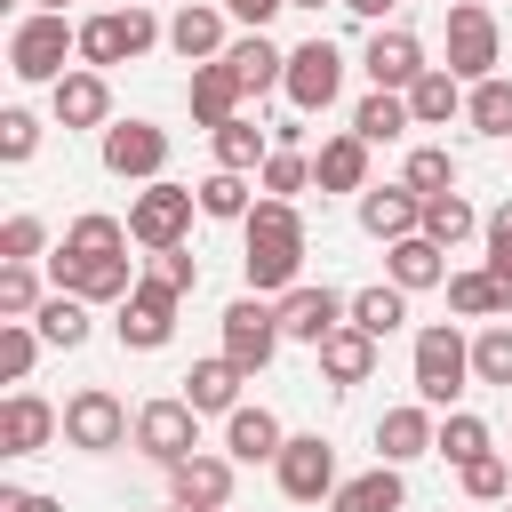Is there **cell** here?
Listing matches in <instances>:
<instances>
[{
    "instance_id": "4dcf8cb0",
    "label": "cell",
    "mask_w": 512,
    "mask_h": 512,
    "mask_svg": "<svg viewBox=\"0 0 512 512\" xmlns=\"http://www.w3.org/2000/svg\"><path fill=\"white\" fill-rule=\"evenodd\" d=\"M224 64L240 72V88H248V96H256V88H280V80H288V56H280V48L264 40V32L232 40V48H224Z\"/></svg>"
},
{
    "instance_id": "ee69618b",
    "label": "cell",
    "mask_w": 512,
    "mask_h": 512,
    "mask_svg": "<svg viewBox=\"0 0 512 512\" xmlns=\"http://www.w3.org/2000/svg\"><path fill=\"white\" fill-rule=\"evenodd\" d=\"M48 296H40V280H32V264H0V320H32Z\"/></svg>"
},
{
    "instance_id": "11a10c76",
    "label": "cell",
    "mask_w": 512,
    "mask_h": 512,
    "mask_svg": "<svg viewBox=\"0 0 512 512\" xmlns=\"http://www.w3.org/2000/svg\"><path fill=\"white\" fill-rule=\"evenodd\" d=\"M344 8H352V16H368V24H384V8H392V0H344Z\"/></svg>"
},
{
    "instance_id": "94428289",
    "label": "cell",
    "mask_w": 512,
    "mask_h": 512,
    "mask_svg": "<svg viewBox=\"0 0 512 512\" xmlns=\"http://www.w3.org/2000/svg\"><path fill=\"white\" fill-rule=\"evenodd\" d=\"M224 512H232V504H224Z\"/></svg>"
},
{
    "instance_id": "8d00e7d4",
    "label": "cell",
    "mask_w": 512,
    "mask_h": 512,
    "mask_svg": "<svg viewBox=\"0 0 512 512\" xmlns=\"http://www.w3.org/2000/svg\"><path fill=\"white\" fill-rule=\"evenodd\" d=\"M248 176H232V168H216L208 184H200V216H216V224H248Z\"/></svg>"
},
{
    "instance_id": "4316f807",
    "label": "cell",
    "mask_w": 512,
    "mask_h": 512,
    "mask_svg": "<svg viewBox=\"0 0 512 512\" xmlns=\"http://www.w3.org/2000/svg\"><path fill=\"white\" fill-rule=\"evenodd\" d=\"M184 400L200 408V416H232L240 408V368L216 352V360H192V376H184Z\"/></svg>"
},
{
    "instance_id": "d6a6232c",
    "label": "cell",
    "mask_w": 512,
    "mask_h": 512,
    "mask_svg": "<svg viewBox=\"0 0 512 512\" xmlns=\"http://www.w3.org/2000/svg\"><path fill=\"white\" fill-rule=\"evenodd\" d=\"M416 120H408V96H392V88H376L360 112H352V136L360 144H392V136H408Z\"/></svg>"
},
{
    "instance_id": "277c9868",
    "label": "cell",
    "mask_w": 512,
    "mask_h": 512,
    "mask_svg": "<svg viewBox=\"0 0 512 512\" xmlns=\"http://www.w3.org/2000/svg\"><path fill=\"white\" fill-rule=\"evenodd\" d=\"M192 208H200V192H184V184H144L136 200H128V240L136 248H184V232H192Z\"/></svg>"
},
{
    "instance_id": "4fadbf2b",
    "label": "cell",
    "mask_w": 512,
    "mask_h": 512,
    "mask_svg": "<svg viewBox=\"0 0 512 512\" xmlns=\"http://www.w3.org/2000/svg\"><path fill=\"white\" fill-rule=\"evenodd\" d=\"M64 440H72V448H88V456H104V448H120V440H128V408H120L104 384H88V392H72V400H64Z\"/></svg>"
},
{
    "instance_id": "91938a15",
    "label": "cell",
    "mask_w": 512,
    "mask_h": 512,
    "mask_svg": "<svg viewBox=\"0 0 512 512\" xmlns=\"http://www.w3.org/2000/svg\"><path fill=\"white\" fill-rule=\"evenodd\" d=\"M504 512H512V496H504Z\"/></svg>"
},
{
    "instance_id": "8992f818",
    "label": "cell",
    "mask_w": 512,
    "mask_h": 512,
    "mask_svg": "<svg viewBox=\"0 0 512 512\" xmlns=\"http://www.w3.org/2000/svg\"><path fill=\"white\" fill-rule=\"evenodd\" d=\"M48 272H56V288L64 296H88V304H128L136 296V264L128 256H72V248H56L48 256Z\"/></svg>"
},
{
    "instance_id": "816d5d0a",
    "label": "cell",
    "mask_w": 512,
    "mask_h": 512,
    "mask_svg": "<svg viewBox=\"0 0 512 512\" xmlns=\"http://www.w3.org/2000/svg\"><path fill=\"white\" fill-rule=\"evenodd\" d=\"M152 272H160L176 296H192V288H200V264H192V248H160V256H152Z\"/></svg>"
},
{
    "instance_id": "2e32d148",
    "label": "cell",
    "mask_w": 512,
    "mask_h": 512,
    "mask_svg": "<svg viewBox=\"0 0 512 512\" xmlns=\"http://www.w3.org/2000/svg\"><path fill=\"white\" fill-rule=\"evenodd\" d=\"M360 64H368V80H376V88H392V96H408V88L432 72V64H424V40H416V32H400V24H392V32L376 24Z\"/></svg>"
},
{
    "instance_id": "1f68e13d",
    "label": "cell",
    "mask_w": 512,
    "mask_h": 512,
    "mask_svg": "<svg viewBox=\"0 0 512 512\" xmlns=\"http://www.w3.org/2000/svg\"><path fill=\"white\" fill-rule=\"evenodd\" d=\"M32 328H40V344H56V352H80L88 344V296H48L40 312H32Z\"/></svg>"
},
{
    "instance_id": "7bdbcfd3",
    "label": "cell",
    "mask_w": 512,
    "mask_h": 512,
    "mask_svg": "<svg viewBox=\"0 0 512 512\" xmlns=\"http://www.w3.org/2000/svg\"><path fill=\"white\" fill-rule=\"evenodd\" d=\"M472 376H480V384H512V328H504V320L472 336Z\"/></svg>"
},
{
    "instance_id": "3957f363",
    "label": "cell",
    "mask_w": 512,
    "mask_h": 512,
    "mask_svg": "<svg viewBox=\"0 0 512 512\" xmlns=\"http://www.w3.org/2000/svg\"><path fill=\"white\" fill-rule=\"evenodd\" d=\"M496 56H504L496 8H488V0H456V8H448V72L480 88V80H496Z\"/></svg>"
},
{
    "instance_id": "836d02e7",
    "label": "cell",
    "mask_w": 512,
    "mask_h": 512,
    "mask_svg": "<svg viewBox=\"0 0 512 512\" xmlns=\"http://www.w3.org/2000/svg\"><path fill=\"white\" fill-rule=\"evenodd\" d=\"M208 144H216V168H232V176H248V168H264V160H272V144H264V128H256V120H224Z\"/></svg>"
},
{
    "instance_id": "52a82bcc",
    "label": "cell",
    "mask_w": 512,
    "mask_h": 512,
    "mask_svg": "<svg viewBox=\"0 0 512 512\" xmlns=\"http://www.w3.org/2000/svg\"><path fill=\"white\" fill-rule=\"evenodd\" d=\"M272 352H280V312L264 296H232L224 304V360L240 376H256V368H272Z\"/></svg>"
},
{
    "instance_id": "6da1fadb",
    "label": "cell",
    "mask_w": 512,
    "mask_h": 512,
    "mask_svg": "<svg viewBox=\"0 0 512 512\" xmlns=\"http://www.w3.org/2000/svg\"><path fill=\"white\" fill-rule=\"evenodd\" d=\"M240 232H248V256H240L248 264V288L256 296L264 288L288 296L296 288V264H304V216H296V200H256Z\"/></svg>"
},
{
    "instance_id": "d6986e66",
    "label": "cell",
    "mask_w": 512,
    "mask_h": 512,
    "mask_svg": "<svg viewBox=\"0 0 512 512\" xmlns=\"http://www.w3.org/2000/svg\"><path fill=\"white\" fill-rule=\"evenodd\" d=\"M360 232L368 240H408V232H424V200L408 192V184H384V192H360Z\"/></svg>"
},
{
    "instance_id": "681fc988",
    "label": "cell",
    "mask_w": 512,
    "mask_h": 512,
    "mask_svg": "<svg viewBox=\"0 0 512 512\" xmlns=\"http://www.w3.org/2000/svg\"><path fill=\"white\" fill-rule=\"evenodd\" d=\"M40 248H48V224L40 216H8L0 224V264H32Z\"/></svg>"
},
{
    "instance_id": "5b68a950",
    "label": "cell",
    "mask_w": 512,
    "mask_h": 512,
    "mask_svg": "<svg viewBox=\"0 0 512 512\" xmlns=\"http://www.w3.org/2000/svg\"><path fill=\"white\" fill-rule=\"evenodd\" d=\"M464 376H472V344L456 336V328H416V400L424 408H448L456 392H464Z\"/></svg>"
},
{
    "instance_id": "e0dca14e",
    "label": "cell",
    "mask_w": 512,
    "mask_h": 512,
    "mask_svg": "<svg viewBox=\"0 0 512 512\" xmlns=\"http://www.w3.org/2000/svg\"><path fill=\"white\" fill-rule=\"evenodd\" d=\"M64 432V408H48L40 392H8L0 400V456H40Z\"/></svg>"
},
{
    "instance_id": "30bf717a",
    "label": "cell",
    "mask_w": 512,
    "mask_h": 512,
    "mask_svg": "<svg viewBox=\"0 0 512 512\" xmlns=\"http://www.w3.org/2000/svg\"><path fill=\"white\" fill-rule=\"evenodd\" d=\"M176 304H184V296H176L160 272H144L136 296L120 304V344H128V352H160V344L176 336Z\"/></svg>"
},
{
    "instance_id": "d590c367",
    "label": "cell",
    "mask_w": 512,
    "mask_h": 512,
    "mask_svg": "<svg viewBox=\"0 0 512 512\" xmlns=\"http://www.w3.org/2000/svg\"><path fill=\"white\" fill-rule=\"evenodd\" d=\"M400 184H408L416 200H440V192H456V160H448L440 144H416V152H408V176H400Z\"/></svg>"
},
{
    "instance_id": "ffe728a7",
    "label": "cell",
    "mask_w": 512,
    "mask_h": 512,
    "mask_svg": "<svg viewBox=\"0 0 512 512\" xmlns=\"http://www.w3.org/2000/svg\"><path fill=\"white\" fill-rule=\"evenodd\" d=\"M240 96H248V88H240V72H232L224 56H216V64H192V120H200L208 136H216L224 120H240Z\"/></svg>"
},
{
    "instance_id": "5bb4252c",
    "label": "cell",
    "mask_w": 512,
    "mask_h": 512,
    "mask_svg": "<svg viewBox=\"0 0 512 512\" xmlns=\"http://www.w3.org/2000/svg\"><path fill=\"white\" fill-rule=\"evenodd\" d=\"M280 496H296V504H320V496H336V448L320 440V432H296L288 448H280Z\"/></svg>"
},
{
    "instance_id": "ab89813d",
    "label": "cell",
    "mask_w": 512,
    "mask_h": 512,
    "mask_svg": "<svg viewBox=\"0 0 512 512\" xmlns=\"http://www.w3.org/2000/svg\"><path fill=\"white\" fill-rule=\"evenodd\" d=\"M472 224H480V216H472V200H464V192H440V200H424V240L456 248V240H464Z\"/></svg>"
},
{
    "instance_id": "f35d334b",
    "label": "cell",
    "mask_w": 512,
    "mask_h": 512,
    "mask_svg": "<svg viewBox=\"0 0 512 512\" xmlns=\"http://www.w3.org/2000/svg\"><path fill=\"white\" fill-rule=\"evenodd\" d=\"M464 120H472L480 136H512V80H480V88L464 96Z\"/></svg>"
},
{
    "instance_id": "9c48e42d",
    "label": "cell",
    "mask_w": 512,
    "mask_h": 512,
    "mask_svg": "<svg viewBox=\"0 0 512 512\" xmlns=\"http://www.w3.org/2000/svg\"><path fill=\"white\" fill-rule=\"evenodd\" d=\"M152 40H160V24H152L144 8H104V16H88V24H80V56H88V72L144 56Z\"/></svg>"
},
{
    "instance_id": "ac0fdd59",
    "label": "cell",
    "mask_w": 512,
    "mask_h": 512,
    "mask_svg": "<svg viewBox=\"0 0 512 512\" xmlns=\"http://www.w3.org/2000/svg\"><path fill=\"white\" fill-rule=\"evenodd\" d=\"M168 496H176L184 512H224V504H232V456L192 448L184 464H168Z\"/></svg>"
},
{
    "instance_id": "f907efd6",
    "label": "cell",
    "mask_w": 512,
    "mask_h": 512,
    "mask_svg": "<svg viewBox=\"0 0 512 512\" xmlns=\"http://www.w3.org/2000/svg\"><path fill=\"white\" fill-rule=\"evenodd\" d=\"M488 280L504 288V304H512V200L488 216Z\"/></svg>"
},
{
    "instance_id": "484cf974",
    "label": "cell",
    "mask_w": 512,
    "mask_h": 512,
    "mask_svg": "<svg viewBox=\"0 0 512 512\" xmlns=\"http://www.w3.org/2000/svg\"><path fill=\"white\" fill-rule=\"evenodd\" d=\"M168 48H176L184 64H216V56H224V16H216V8H176V16H168Z\"/></svg>"
},
{
    "instance_id": "f6af8a7d",
    "label": "cell",
    "mask_w": 512,
    "mask_h": 512,
    "mask_svg": "<svg viewBox=\"0 0 512 512\" xmlns=\"http://www.w3.org/2000/svg\"><path fill=\"white\" fill-rule=\"evenodd\" d=\"M432 448H440V456H448V464H456V472H464V464H472V456H488V424H480V416H448V424H440V440H432Z\"/></svg>"
},
{
    "instance_id": "74e56055",
    "label": "cell",
    "mask_w": 512,
    "mask_h": 512,
    "mask_svg": "<svg viewBox=\"0 0 512 512\" xmlns=\"http://www.w3.org/2000/svg\"><path fill=\"white\" fill-rule=\"evenodd\" d=\"M64 248H72V256H128V224H120V216H72Z\"/></svg>"
},
{
    "instance_id": "44dd1931",
    "label": "cell",
    "mask_w": 512,
    "mask_h": 512,
    "mask_svg": "<svg viewBox=\"0 0 512 512\" xmlns=\"http://www.w3.org/2000/svg\"><path fill=\"white\" fill-rule=\"evenodd\" d=\"M224 448H232V464H280L288 432H280L272 408H232L224 416Z\"/></svg>"
},
{
    "instance_id": "680465c9",
    "label": "cell",
    "mask_w": 512,
    "mask_h": 512,
    "mask_svg": "<svg viewBox=\"0 0 512 512\" xmlns=\"http://www.w3.org/2000/svg\"><path fill=\"white\" fill-rule=\"evenodd\" d=\"M128 8H144V0H128Z\"/></svg>"
},
{
    "instance_id": "8fae6325",
    "label": "cell",
    "mask_w": 512,
    "mask_h": 512,
    "mask_svg": "<svg viewBox=\"0 0 512 512\" xmlns=\"http://www.w3.org/2000/svg\"><path fill=\"white\" fill-rule=\"evenodd\" d=\"M272 312H280V336H296V344H312V352H320V344L352 320V296H336V288H304V280H296Z\"/></svg>"
},
{
    "instance_id": "b9f144b4",
    "label": "cell",
    "mask_w": 512,
    "mask_h": 512,
    "mask_svg": "<svg viewBox=\"0 0 512 512\" xmlns=\"http://www.w3.org/2000/svg\"><path fill=\"white\" fill-rule=\"evenodd\" d=\"M32 360H40V328L0 320V384H24V376H32Z\"/></svg>"
},
{
    "instance_id": "f1b7e54d",
    "label": "cell",
    "mask_w": 512,
    "mask_h": 512,
    "mask_svg": "<svg viewBox=\"0 0 512 512\" xmlns=\"http://www.w3.org/2000/svg\"><path fill=\"white\" fill-rule=\"evenodd\" d=\"M456 112H464V88H456V72H448V64H432V72L408 88V120H416V128H448Z\"/></svg>"
},
{
    "instance_id": "7c38bea8",
    "label": "cell",
    "mask_w": 512,
    "mask_h": 512,
    "mask_svg": "<svg viewBox=\"0 0 512 512\" xmlns=\"http://www.w3.org/2000/svg\"><path fill=\"white\" fill-rule=\"evenodd\" d=\"M288 104L296 112H328L336 104V88H344V56L328 48V40H304V48H288Z\"/></svg>"
},
{
    "instance_id": "ba28073f",
    "label": "cell",
    "mask_w": 512,
    "mask_h": 512,
    "mask_svg": "<svg viewBox=\"0 0 512 512\" xmlns=\"http://www.w3.org/2000/svg\"><path fill=\"white\" fill-rule=\"evenodd\" d=\"M136 448H144L160 472L184 464V456L200 448V408H192L184 392H176V400H144V408H136Z\"/></svg>"
},
{
    "instance_id": "7dc6e473",
    "label": "cell",
    "mask_w": 512,
    "mask_h": 512,
    "mask_svg": "<svg viewBox=\"0 0 512 512\" xmlns=\"http://www.w3.org/2000/svg\"><path fill=\"white\" fill-rule=\"evenodd\" d=\"M32 152H40V120H32L24 104H8V112H0V160H8V168H24Z\"/></svg>"
},
{
    "instance_id": "bcb514c9",
    "label": "cell",
    "mask_w": 512,
    "mask_h": 512,
    "mask_svg": "<svg viewBox=\"0 0 512 512\" xmlns=\"http://www.w3.org/2000/svg\"><path fill=\"white\" fill-rule=\"evenodd\" d=\"M464 496H472V504H504V496H512V464H504L496 448L472 456V464H464Z\"/></svg>"
},
{
    "instance_id": "db71d44e",
    "label": "cell",
    "mask_w": 512,
    "mask_h": 512,
    "mask_svg": "<svg viewBox=\"0 0 512 512\" xmlns=\"http://www.w3.org/2000/svg\"><path fill=\"white\" fill-rule=\"evenodd\" d=\"M224 8H232V16L248 24V32H264V24H272V16L288 8V0H224Z\"/></svg>"
},
{
    "instance_id": "83f0119b",
    "label": "cell",
    "mask_w": 512,
    "mask_h": 512,
    "mask_svg": "<svg viewBox=\"0 0 512 512\" xmlns=\"http://www.w3.org/2000/svg\"><path fill=\"white\" fill-rule=\"evenodd\" d=\"M432 440H440V432H432L424 400H416V408H384V424H376V448H384V464H416Z\"/></svg>"
},
{
    "instance_id": "c3c4849f",
    "label": "cell",
    "mask_w": 512,
    "mask_h": 512,
    "mask_svg": "<svg viewBox=\"0 0 512 512\" xmlns=\"http://www.w3.org/2000/svg\"><path fill=\"white\" fill-rule=\"evenodd\" d=\"M296 192H312V160L304 152H272L264 160V200H296Z\"/></svg>"
},
{
    "instance_id": "d4e9b609",
    "label": "cell",
    "mask_w": 512,
    "mask_h": 512,
    "mask_svg": "<svg viewBox=\"0 0 512 512\" xmlns=\"http://www.w3.org/2000/svg\"><path fill=\"white\" fill-rule=\"evenodd\" d=\"M384 264H392V288H432V280H448V248L440 240H424V232H408V240H392L384 248Z\"/></svg>"
},
{
    "instance_id": "9a60e30c",
    "label": "cell",
    "mask_w": 512,
    "mask_h": 512,
    "mask_svg": "<svg viewBox=\"0 0 512 512\" xmlns=\"http://www.w3.org/2000/svg\"><path fill=\"white\" fill-rule=\"evenodd\" d=\"M104 168L160 184V168H168V128H152V120H112V128H104Z\"/></svg>"
},
{
    "instance_id": "9f6ffc18",
    "label": "cell",
    "mask_w": 512,
    "mask_h": 512,
    "mask_svg": "<svg viewBox=\"0 0 512 512\" xmlns=\"http://www.w3.org/2000/svg\"><path fill=\"white\" fill-rule=\"evenodd\" d=\"M288 8H344V0H288Z\"/></svg>"
},
{
    "instance_id": "603a6c76",
    "label": "cell",
    "mask_w": 512,
    "mask_h": 512,
    "mask_svg": "<svg viewBox=\"0 0 512 512\" xmlns=\"http://www.w3.org/2000/svg\"><path fill=\"white\" fill-rule=\"evenodd\" d=\"M320 376H328L336 392H352V384H368V376H376V336H360V328L344 320V328H336V336L320 344Z\"/></svg>"
},
{
    "instance_id": "7a4b0ae2",
    "label": "cell",
    "mask_w": 512,
    "mask_h": 512,
    "mask_svg": "<svg viewBox=\"0 0 512 512\" xmlns=\"http://www.w3.org/2000/svg\"><path fill=\"white\" fill-rule=\"evenodd\" d=\"M64 56H80V32L64 24V16H48V8H32L16 32H8V72L16 80H64Z\"/></svg>"
},
{
    "instance_id": "6125c7cd",
    "label": "cell",
    "mask_w": 512,
    "mask_h": 512,
    "mask_svg": "<svg viewBox=\"0 0 512 512\" xmlns=\"http://www.w3.org/2000/svg\"><path fill=\"white\" fill-rule=\"evenodd\" d=\"M176 512H184V504H176Z\"/></svg>"
},
{
    "instance_id": "7402d4cb",
    "label": "cell",
    "mask_w": 512,
    "mask_h": 512,
    "mask_svg": "<svg viewBox=\"0 0 512 512\" xmlns=\"http://www.w3.org/2000/svg\"><path fill=\"white\" fill-rule=\"evenodd\" d=\"M104 120H112L104 72H64L56 80V128H104Z\"/></svg>"
},
{
    "instance_id": "60d3db41",
    "label": "cell",
    "mask_w": 512,
    "mask_h": 512,
    "mask_svg": "<svg viewBox=\"0 0 512 512\" xmlns=\"http://www.w3.org/2000/svg\"><path fill=\"white\" fill-rule=\"evenodd\" d=\"M448 304H456L464 320H488V312H504V288H496L488 272H448Z\"/></svg>"
},
{
    "instance_id": "6f0895ef",
    "label": "cell",
    "mask_w": 512,
    "mask_h": 512,
    "mask_svg": "<svg viewBox=\"0 0 512 512\" xmlns=\"http://www.w3.org/2000/svg\"><path fill=\"white\" fill-rule=\"evenodd\" d=\"M40 8H48V16H64V0H40Z\"/></svg>"
},
{
    "instance_id": "e575fe53",
    "label": "cell",
    "mask_w": 512,
    "mask_h": 512,
    "mask_svg": "<svg viewBox=\"0 0 512 512\" xmlns=\"http://www.w3.org/2000/svg\"><path fill=\"white\" fill-rule=\"evenodd\" d=\"M400 320H408V288H360V296H352V328H360V336L384 344Z\"/></svg>"
},
{
    "instance_id": "f546056e",
    "label": "cell",
    "mask_w": 512,
    "mask_h": 512,
    "mask_svg": "<svg viewBox=\"0 0 512 512\" xmlns=\"http://www.w3.org/2000/svg\"><path fill=\"white\" fill-rule=\"evenodd\" d=\"M400 464H376V472H360V480H344L336 496H328V512H400Z\"/></svg>"
},
{
    "instance_id": "cb8c5ba5",
    "label": "cell",
    "mask_w": 512,
    "mask_h": 512,
    "mask_svg": "<svg viewBox=\"0 0 512 512\" xmlns=\"http://www.w3.org/2000/svg\"><path fill=\"white\" fill-rule=\"evenodd\" d=\"M312 184H320V192H368V144H360L352 128L328 136L320 160H312Z\"/></svg>"
},
{
    "instance_id": "f5cc1de1",
    "label": "cell",
    "mask_w": 512,
    "mask_h": 512,
    "mask_svg": "<svg viewBox=\"0 0 512 512\" xmlns=\"http://www.w3.org/2000/svg\"><path fill=\"white\" fill-rule=\"evenodd\" d=\"M0 512H64V504L40 496V488H0Z\"/></svg>"
}]
</instances>
